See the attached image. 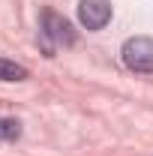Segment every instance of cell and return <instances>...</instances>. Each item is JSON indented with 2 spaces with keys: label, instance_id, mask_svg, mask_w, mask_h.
Masks as SVG:
<instances>
[{
  "label": "cell",
  "instance_id": "1",
  "mask_svg": "<svg viewBox=\"0 0 153 156\" xmlns=\"http://www.w3.org/2000/svg\"><path fill=\"white\" fill-rule=\"evenodd\" d=\"M39 36H42V45H45V54L51 57L54 54V48H63V45H75V30H72V24L57 15L54 9H45L42 12V30H39Z\"/></svg>",
  "mask_w": 153,
  "mask_h": 156
},
{
  "label": "cell",
  "instance_id": "2",
  "mask_svg": "<svg viewBox=\"0 0 153 156\" xmlns=\"http://www.w3.org/2000/svg\"><path fill=\"white\" fill-rule=\"evenodd\" d=\"M123 63L132 72H153V36H132L120 48Z\"/></svg>",
  "mask_w": 153,
  "mask_h": 156
},
{
  "label": "cell",
  "instance_id": "3",
  "mask_svg": "<svg viewBox=\"0 0 153 156\" xmlns=\"http://www.w3.org/2000/svg\"><path fill=\"white\" fill-rule=\"evenodd\" d=\"M78 21L87 30H102L111 21V0H78Z\"/></svg>",
  "mask_w": 153,
  "mask_h": 156
},
{
  "label": "cell",
  "instance_id": "4",
  "mask_svg": "<svg viewBox=\"0 0 153 156\" xmlns=\"http://www.w3.org/2000/svg\"><path fill=\"white\" fill-rule=\"evenodd\" d=\"M24 78H27V69L21 63L0 57V81H24Z\"/></svg>",
  "mask_w": 153,
  "mask_h": 156
},
{
  "label": "cell",
  "instance_id": "5",
  "mask_svg": "<svg viewBox=\"0 0 153 156\" xmlns=\"http://www.w3.org/2000/svg\"><path fill=\"white\" fill-rule=\"evenodd\" d=\"M21 135V123L12 117H0V141H18Z\"/></svg>",
  "mask_w": 153,
  "mask_h": 156
}]
</instances>
